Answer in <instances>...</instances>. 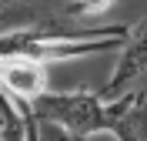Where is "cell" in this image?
<instances>
[{
    "label": "cell",
    "mask_w": 147,
    "mask_h": 141,
    "mask_svg": "<svg viewBox=\"0 0 147 141\" xmlns=\"http://www.w3.org/2000/svg\"><path fill=\"white\" fill-rule=\"evenodd\" d=\"M0 10H30V0H0Z\"/></svg>",
    "instance_id": "8"
},
{
    "label": "cell",
    "mask_w": 147,
    "mask_h": 141,
    "mask_svg": "<svg viewBox=\"0 0 147 141\" xmlns=\"http://www.w3.org/2000/svg\"><path fill=\"white\" fill-rule=\"evenodd\" d=\"M110 101V134L117 141H147V91H124Z\"/></svg>",
    "instance_id": "5"
},
{
    "label": "cell",
    "mask_w": 147,
    "mask_h": 141,
    "mask_svg": "<svg viewBox=\"0 0 147 141\" xmlns=\"http://www.w3.org/2000/svg\"><path fill=\"white\" fill-rule=\"evenodd\" d=\"M40 141H84L80 134L67 131L60 124H50V121H40Z\"/></svg>",
    "instance_id": "7"
},
{
    "label": "cell",
    "mask_w": 147,
    "mask_h": 141,
    "mask_svg": "<svg viewBox=\"0 0 147 141\" xmlns=\"http://www.w3.org/2000/svg\"><path fill=\"white\" fill-rule=\"evenodd\" d=\"M117 0H67L60 14L64 17H77V20H90V17H104Z\"/></svg>",
    "instance_id": "6"
},
{
    "label": "cell",
    "mask_w": 147,
    "mask_h": 141,
    "mask_svg": "<svg viewBox=\"0 0 147 141\" xmlns=\"http://www.w3.org/2000/svg\"><path fill=\"white\" fill-rule=\"evenodd\" d=\"M130 24H107V27H87V30H67L54 20L24 24V27L3 30L0 34V57H34L44 64L74 61V57H94L120 50L127 40Z\"/></svg>",
    "instance_id": "1"
},
{
    "label": "cell",
    "mask_w": 147,
    "mask_h": 141,
    "mask_svg": "<svg viewBox=\"0 0 147 141\" xmlns=\"http://www.w3.org/2000/svg\"><path fill=\"white\" fill-rule=\"evenodd\" d=\"M144 74H147V17L137 20V24H130V34L120 44V57L114 64V71H110L107 84L100 87V94L104 97H120Z\"/></svg>",
    "instance_id": "3"
},
{
    "label": "cell",
    "mask_w": 147,
    "mask_h": 141,
    "mask_svg": "<svg viewBox=\"0 0 147 141\" xmlns=\"http://www.w3.org/2000/svg\"><path fill=\"white\" fill-rule=\"evenodd\" d=\"M0 87L13 101L34 104L47 87V64L34 57H0Z\"/></svg>",
    "instance_id": "4"
},
{
    "label": "cell",
    "mask_w": 147,
    "mask_h": 141,
    "mask_svg": "<svg viewBox=\"0 0 147 141\" xmlns=\"http://www.w3.org/2000/svg\"><path fill=\"white\" fill-rule=\"evenodd\" d=\"M34 10H0V24L3 20H13V17H30Z\"/></svg>",
    "instance_id": "9"
},
{
    "label": "cell",
    "mask_w": 147,
    "mask_h": 141,
    "mask_svg": "<svg viewBox=\"0 0 147 141\" xmlns=\"http://www.w3.org/2000/svg\"><path fill=\"white\" fill-rule=\"evenodd\" d=\"M30 108L40 121L60 124L80 138L110 134V101L100 91H44Z\"/></svg>",
    "instance_id": "2"
}]
</instances>
